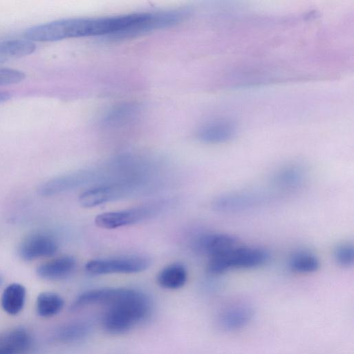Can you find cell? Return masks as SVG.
<instances>
[{
  "label": "cell",
  "instance_id": "obj_1",
  "mask_svg": "<svg viewBox=\"0 0 354 354\" xmlns=\"http://www.w3.org/2000/svg\"><path fill=\"white\" fill-rule=\"evenodd\" d=\"M105 310L102 319L103 328L111 334H121L130 330L149 316L151 303L143 292L124 288L120 297Z\"/></svg>",
  "mask_w": 354,
  "mask_h": 354
},
{
  "label": "cell",
  "instance_id": "obj_2",
  "mask_svg": "<svg viewBox=\"0 0 354 354\" xmlns=\"http://www.w3.org/2000/svg\"><path fill=\"white\" fill-rule=\"evenodd\" d=\"M270 259L269 252L257 246H238L209 258L207 272L219 275L232 269H250L265 265Z\"/></svg>",
  "mask_w": 354,
  "mask_h": 354
},
{
  "label": "cell",
  "instance_id": "obj_3",
  "mask_svg": "<svg viewBox=\"0 0 354 354\" xmlns=\"http://www.w3.org/2000/svg\"><path fill=\"white\" fill-rule=\"evenodd\" d=\"M165 206V201H156L128 209L104 212L95 216V223L104 229L131 225L156 216Z\"/></svg>",
  "mask_w": 354,
  "mask_h": 354
},
{
  "label": "cell",
  "instance_id": "obj_4",
  "mask_svg": "<svg viewBox=\"0 0 354 354\" xmlns=\"http://www.w3.org/2000/svg\"><path fill=\"white\" fill-rule=\"evenodd\" d=\"M141 184L136 178L93 185L79 196V202L84 207H94L124 197L134 192Z\"/></svg>",
  "mask_w": 354,
  "mask_h": 354
},
{
  "label": "cell",
  "instance_id": "obj_5",
  "mask_svg": "<svg viewBox=\"0 0 354 354\" xmlns=\"http://www.w3.org/2000/svg\"><path fill=\"white\" fill-rule=\"evenodd\" d=\"M150 265L151 260L146 257L124 256L90 260L85 265V270L92 275L131 274L142 272Z\"/></svg>",
  "mask_w": 354,
  "mask_h": 354
},
{
  "label": "cell",
  "instance_id": "obj_6",
  "mask_svg": "<svg viewBox=\"0 0 354 354\" xmlns=\"http://www.w3.org/2000/svg\"><path fill=\"white\" fill-rule=\"evenodd\" d=\"M97 179L98 174L96 169L79 170L46 181L41 185L39 192L42 196H53L72 190Z\"/></svg>",
  "mask_w": 354,
  "mask_h": 354
},
{
  "label": "cell",
  "instance_id": "obj_7",
  "mask_svg": "<svg viewBox=\"0 0 354 354\" xmlns=\"http://www.w3.org/2000/svg\"><path fill=\"white\" fill-rule=\"evenodd\" d=\"M55 239L49 234L37 232L26 236L19 244V255L26 261L49 257L57 250Z\"/></svg>",
  "mask_w": 354,
  "mask_h": 354
},
{
  "label": "cell",
  "instance_id": "obj_8",
  "mask_svg": "<svg viewBox=\"0 0 354 354\" xmlns=\"http://www.w3.org/2000/svg\"><path fill=\"white\" fill-rule=\"evenodd\" d=\"M237 125L233 121L217 119L202 125L197 131L198 139L207 144H220L231 140L237 133Z\"/></svg>",
  "mask_w": 354,
  "mask_h": 354
},
{
  "label": "cell",
  "instance_id": "obj_9",
  "mask_svg": "<svg viewBox=\"0 0 354 354\" xmlns=\"http://www.w3.org/2000/svg\"><path fill=\"white\" fill-rule=\"evenodd\" d=\"M237 245V239L223 233H206L198 236L194 241L195 250L209 257L224 253Z\"/></svg>",
  "mask_w": 354,
  "mask_h": 354
},
{
  "label": "cell",
  "instance_id": "obj_10",
  "mask_svg": "<svg viewBox=\"0 0 354 354\" xmlns=\"http://www.w3.org/2000/svg\"><path fill=\"white\" fill-rule=\"evenodd\" d=\"M259 201L258 196L252 193H231L216 198L213 202V207L218 212H236L250 209Z\"/></svg>",
  "mask_w": 354,
  "mask_h": 354
},
{
  "label": "cell",
  "instance_id": "obj_11",
  "mask_svg": "<svg viewBox=\"0 0 354 354\" xmlns=\"http://www.w3.org/2000/svg\"><path fill=\"white\" fill-rule=\"evenodd\" d=\"M76 261L71 256H62L40 265L37 275L46 280H59L68 277L74 271Z\"/></svg>",
  "mask_w": 354,
  "mask_h": 354
},
{
  "label": "cell",
  "instance_id": "obj_12",
  "mask_svg": "<svg viewBox=\"0 0 354 354\" xmlns=\"http://www.w3.org/2000/svg\"><path fill=\"white\" fill-rule=\"evenodd\" d=\"M31 337L24 328H13L0 333V354H24L31 346Z\"/></svg>",
  "mask_w": 354,
  "mask_h": 354
},
{
  "label": "cell",
  "instance_id": "obj_13",
  "mask_svg": "<svg viewBox=\"0 0 354 354\" xmlns=\"http://www.w3.org/2000/svg\"><path fill=\"white\" fill-rule=\"evenodd\" d=\"M187 280V269L179 263L167 265L158 272L157 276L158 285L169 290L180 288L186 283Z\"/></svg>",
  "mask_w": 354,
  "mask_h": 354
},
{
  "label": "cell",
  "instance_id": "obj_14",
  "mask_svg": "<svg viewBox=\"0 0 354 354\" xmlns=\"http://www.w3.org/2000/svg\"><path fill=\"white\" fill-rule=\"evenodd\" d=\"M26 296V291L23 285L18 283L8 285L1 295L2 308L9 315H17L24 308Z\"/></svg>",
  "mask_w": 354,
  "mask_h": 354
},
{
  "label": "cell",
  "instance_id": "obj_15",
  "mask_svg": "<svg viewBox=\"0 0 354 354\" xmlns=\"http://www.w3.org/2000/svg\"><path fill=\"white\" fill-rule=\"evenodd\" d=\"M36 45L26 39L0 40V59L21 57L32 53Z\"/></svg>",
  "mask_w": 354,
  "mask_h": 354
},
{
  "label": "cell",
  "instance_id": "obj_16",
  "mask_svg": "<svg viewBox=\"0 0 354 354\" xmlns=\"http://www.w3.org/2000/svg\"><path fill=\"white\" fill-rule=\"evenodd\" d=\"M319 265L318 258L313 253L305 250L294 252L288 259L290 269L297 273L314 272L318 270Z\"/></svg>",
  "mask_w": 354,
  "mask_h": 354
},
{
  "label": "cell",
  "instance_id": "obj_17",
  "mask_svg": "<svg viewBox=\"0 0 354 354\" xmlns=\"http://www.w3.org/2000/svg\"><path fill=\"white\" fill-rule=\"evenodd\" d=\"M64 301L58 294L52 292L40 293L36 301V310L42 317H50L58 314L63 308Z\"/></svg>",
  "mask_w": 354,
  "mask_h": 354
},
{
  "label": "cell",
  "instance_id": "obj_18",
  "mask_svg": "<svg viewBox=\"0 0 354 354\" xmlns=\"http://www.w3.org/2000/svg\"><path fill=\"white\" fill-rule=\"evenodd\" d=\"M304 171L297 165H289L279 170L274 177L275 184L286 189L298 187L304 180Z\"/></svg>",
  "mask_w": 354,
  "mask_h": 354
},
{
  "label": "cell",
  "instance_id": "obj_19",
  "mask_svg": "<svg viewBox=\"0 0 354 354\" xmlns=\"http://www.w3.org/2000/svg\"><path fill=\"white\" fill-rule=\"evenodd\" d=\"M251 312L248 308L238 306L226 310L221 316V325L226 329H236L244 326L250 319Z\"/></svg>",
  "mask_w": 354,
  "mask_h": 354
},
{
  "label": "cell",
  "instance_id": "obj_20",
  "mask_svg": "<svg viewBox=\"0 0 354 354\" xmlns=\"http://www.w3.org/2000/svg\"><path fill=\"white\" fill-rule=\"evenodd\" d=\"M88 333V326L83 322H72L59 328L55 338L62 342H71L84 338Z\"/></svg>",
  "mask_w": 354,
  "mask_h": 354
},
{
  "label": "cell",
  "instance_id": "obj_21",
  "mask_svg": "<svg viewBox=\"0 0 354 354\" xmlns=\"http://www.w3.org/2000/svg\"><path fill=\"white\" fill-rule=\"evenodd\" d=\"M335 262L340 266L348 268L353 265L354 248L349 243H342L337 245L333 252Z\"/></svg>",
  "mask_w": 354,
  "mask_h": 354
},
{
  "label": "cell",
  "instance_id": "obj_22",
  "mask_svg": "<svg viewBox=\"0 0 354 354\" xmlns=\"http://www.w3.org/2000/svg\"><path fill=\"white\" fill-rule=\"evenodd\" d=\"M25 77V73L21 71L9 68H0V86L17 84L23 81Z\"/></svg>",
  "mask_w": 354,
  "mask_h": 354
},
{
  "label": "cell",
  "instance_id": "obj_23",
  "mask_svg": "<svg viewBox=\"0 0 354 354\" xmlns=\"http://www.w3.org/2000/svg\"><path fill=\"white\" fill-rule=\"evenodd\" d=\"M3 283V278L0 275V286H1V284Z\"/></svg>",
  "mask_w": 354,
  "mask_h": 354
}]
</instances>
